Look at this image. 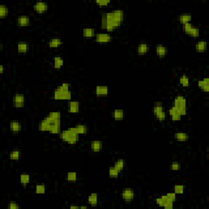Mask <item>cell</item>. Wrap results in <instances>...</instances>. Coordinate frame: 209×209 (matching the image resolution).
I'll use <instances>...</instances> for the list:
<instances>
[{
	"mask_svg": "<svg viewBox=\"0 0 209 209\" xmlns=\"http://www.w3.org/2000/svg\"><path fill=\"white\" fill-rule=\"evenodd\" d=\"M61 112L52 111L40 122L39 130L51 134L61 133Z\"/></svg>",
	"mask_w": 209,
	"mask_h": 209,
	"instance_id": "obj_1",
	"label": "cell"
},
{
	"mask_svg": "<svg viewBox=\"0 0 209 209\" xmlns=\"http://www.w3.org/2000/svg\"><path fill=\"white\" fill-rule=\"evenodd\" d=\"M106 24L104 29L107 32H113L116 29L120 27L124 20V12L120 9L113 10L108 13H102Z\"/></svg>",
	"mask_w": 209,
	"mask_h": 209,
	"instance_id": "obj_2",
	"label": "cell"
},
{
	"mask_svg": "<svg viewBox=\"0 0 209 209\" xmlns=\"http://www.w3.org/2000/svg\"><path fill=\"white\" fill-rule=\"evenodd\" d=\"M70 85L68 83H62L53 92V98L57 100H70L72 97Z\"/></svg>",
	"mask_w": 209,
	"mask_h": 209,
	"instance_id": "obj_3",
	"label": "cell"
},
{
	"mask_svg": "<svg viewBox=\"0 0 209 209\" xmlns=\"http://www.w3.org/2000/svg\"><path fill=\"white\" fill-rule=\"evenodd\" d=\"M173 106L179 111L181 116H185L187 114V100L184 96L178 95L174 98Z\"/></svg>",
	"mask_w": 209,
	"mask_h": 209,
	"instance_id": "obj_4",
	"label": "cell"
},
{
	"mask_svg": "<svg viewBox=\"0 0 209 209\" xmlns=\"http://www.w3.org/2000/svg\"><path fill=\"white\" fill-rule=\"evenodd\" d=\"M59 135H60V138L62 141L68 143L69 145H75L79 140V135L72 132L69 128L61 132Z\"/></svg>",
	"mask_w": 209,
	"mask_h": 209,
	"instance_id": "obj_5",
	"label": "cell"
},
{
	"mask_svg": "<svg viewBox=\"0 0 209 209\" xmlns=\"http://www.w3.org/2000/svg\"><path fill=\"white\" fill-rule=\"evenodd\" d=\"M122 199L126 203H131L135 199V191L132 188H125L121 194Z\"/></svg>",
	"mask_w": 209,
	"mask_h": 209,
	"instance_id": "obj_6",
	"label": "cell"
},
{
	"mask_svg": "<svg viewBox=\"0 0 209 209\" xmlns=\"http://www.w3.org/2000/svg\"><path fill=\"white\" fill-rule=\"evenodd\" d=\"M95 38H96V42L99 43H107L112 41V36L109 33H96Z\"/></svg>",
	"mask_w": 209,
	"mask_h": 209,
	"instance_id": "obj_7",
	"label": "cell"
},
{
	"mask_svg": "<svg viewBox=\"0 0 209 209\" xmlns=\"http://www.w3.org/2000/svg\"><path fill=\"white\" fill-rule=\"evenodd\" d=\"M13 105L16 108H23L25 106V96L21 93H17L13 97Z\"/></svg>",
	"mask_w": 209,
	"mask_h": 209,
	"instance_id": "obj_8",
	"label": "cell"
},
{
	"mask_svg": "<svg viewBox=\"0 0 209 209\" xmlns=\"http://www.w3.org/2000/svg\"><path fill=\"white\" fill-rule=\"evenodd\" d=\"M33 8V10L35 11L36 13L43 14L48 10V4L45 2H36Z\"/></svg>",
	"mask_w": 209,
	"mask_h": 209,
	"instance_id": "obj_9",
	"label": "cell"
},
{
	"mask_svg": "<svg viewBox=\"0 0 209 209\" xmlns=\"http://www.w3.org/2000/svg\"><path fill=\"white\" fill-rule=\"evenodd\" d=\"M69 129L71 130L72 132L78 134V135H84V134L87 133L88 131V126L85 125V124H77V125L74 126V127L69 128Z\"/></svg>",
	"mask_w": 209,
	"mask_h": 209,
	"instance_id": "obj_10",
	"label": "cell"
},
{
	"mask_svg": "<svg viewBox=\"0 0 209 209\" xmlns=\"http://www.w3.org/2000/svg\"><path fill=\"white\" fill-rule=\"evenodd\" d=\"M80 110V103L77 100H69L68 103V111L70 114H78Z\"/></svg>",
	"mask_w": 209,
	"mask_h": 209,
	"instance_id": "obj_11",
	"label": "cell"
},
{
	"mask_svg": "<svg viewBox=\"0 0 209 209\" xmlns=\"http://www.w3.org/2000/svg\"><path fill=\"white\" fill-rule=\"evenodd\" d=\"M9 129H10L11 132L13 134H18L21 132V129H22V126L19 121L17 120H12L9 124Z\"/></svg>",
	"mask_w": 209,
	"mask_h": 209,
	"instance_id": "obj_12",
	"label": "cell"
},
{
	"mask_svg": "<svg viewBox=\"0 0 209 209\" xmlns=\"http://www.w3.org/2000/svg\"><path fill=\"white\" fill-rule=\"evenodd\" d=\"M155 52L158 57L160 58H163L167 54V48L163 44H158L155 47Z\"/></svg>",
	"mask_w": 209,
	"mask_h": 209,
	"instance_id": "obj_13",
	"label": "cell"
},
{
	"mask_svg": "<svg viewBox=\"0 0 209 209\" xmlns=\"http://www.w3.org/2000/svg\"><path fill=\"white\" fill-rule=\"evenodd\" d=\"M95 93H96V96L98 97L107 96L109 93V88L107 86H96Z\"/></svg>",
	"mask_w": 209,
	"mask_h": 209,
	"instance_id": "obj_14",
	"label": "cell"
},
{
	"mask_svg": "<svg viewBox=\"0 0 209 209\" xmlns=\"http://www.w3.org/2000/svg\"><path fill=\"white\" fill-rule=\"evenodd\" d=\"M17 23L20 27H26V26H29L30 24V19L28 16L22 15L17 17Z\"/></svg>",
	"mask_w": 209,
	"mask_h": 209,
	"instance_id": "obj_15",
	"label": "cell"
},
{
	"mask_svg": "<svg viewBox=\"0 0 209 209\" xmlns=\"http://www.w3.org/2000/svg\"><path fill=\"white\" fill-rule=\"evenodd\" d=\"M150 50V46L146 43H140L137 46V54L139 56H145L146 55Z\"/></svg>",
	"mask_w": 209,
	"mask_h": 209,
	"instance_id": "obj_16",
	"label": "cell"
},
{
	"mask_svg": "<svg viewBox=\"0 0 209 209\" xmlns=\"http://www.w3.org/2000/svg\"><path fill=\"white\" fill-rule=\"evenodd\" d=\"M198 87L200 88L203 92H209V79L207 77L204 78L203 79L198 81Z\"/></svg>",
	"mask_w": 209,
	"mask_h": 209,
	"instance_id": "obj_17",
	"label": "cell"
},
{
	"mask_svg": "<svg viewBox=\"0 0 209 209\" xmlns=\"http://www.w3.org/2000/svg\"><path fill=\"white\" fill-rule=\"evenodd\" d=\"M168 114L171 116V119L172 121H180L181 119V115L179 113V111L174 106H171L168 110Z\"/></svg>",
	"mask_w": 209,
	"mask_h": 209,
	"instance_id": "obj_18",
	"label": "cell"
},
{
	"mask_svg": "<svg viewBox=\"0 0 209 209\" xmlns=\"http://www.w3.org/2000/svg\"><path fill=\"white\" fill-rule=\"evenodd\" d=\"M62 44H63L62 40H61L60 38H58V37H56V38H52V39L49 40L48 43V47H49L50 48H60Z\"/></svg>",
	"mask_w": 209,
	"mask_h": 209,
	"instance_id": "obj_19",
	"label": "cell"
},
{
	"mask_svg": "<svg viewBox=\"0 0 209 209\" xmlns=\"http://www.w3.org/2000/svg\"><path fill=\"white\" fill-rule=\"evenodd\" d=\"M174 137L177 141L180 142H186L190 139V136L186 132H176L174 134Z\"/></svg>",
	"mask_w": 209,
	"mask_h": 209,
	"instance_id": "obj_20",
	"label": "cell"
},
{
	"mask_svg": "<svg viewBox=\"0 0 209 209\" xmlns=\"http://www.w3.org/2000/svg\"><path fill=\"white\" fill-rule=\"evenodd\" d=\"M90 146H91V150H92L93 152H95V153L100 152L103 147L102 141H100V140H92V142H91Z\"/></svg>",
	"mask_w": 209,
	"mask_h": 209,
	"instance_id": "obj_21",
	"label": "cell"
},
{
	"mask_svg": "<svg viewBox=\"0 0 209 209\" xmlns=\"http://www.w3.org/2000/svg\"><path fill=\"white\" fill-rule=\"evenodd\" d=\"M88 203L92 207H96L98 204V195L96 193H92L88 197Z\"/></svg>",
	"mask_w": 209,
	"mask_h": 209,
	"instance_id": "obj_22",
	"label": "cell"
},
{
	"mask_svg": "<svg viewBox=\"0 0 209 209\" xmlns=\"http://www.w3.org/2000/svg\"><path fill=\"white\" fill-rule=\"evenodd\" d=\"M17 52H19L20 54H24L29 51V45L26 42H20L17 43Z\"/></svg>",
	"mask_w": 209,
	"mask_h": 209,
	"instance_id": "obj_23",
	"label": "cell"
},
{
	"mask_svg": "<svg viewBox=\"0 0 209 209\" xmlns=\"http://www.w3.org/2000/svg\"><path fill=\"white\" fill-rule=\"evenodd\" d=\"M113 118L115 121H122L124 119V111L122 109H115L113 112Z\"/></svg>",
	"mask_w": 209,
	"mask_h": 209,
	"instance_id": "obj_24",
	"label": "cell"
},
{
	"mask_svg": "<svg viewBox=\"0 0 209 209\" xmlns=\"http://www.w3.org/2000/svg\"><path fill=\"white\" fill-rule=\"evenodd\" d=\"M163 111H164V108H163V104L162 102H155L154 104V107H153V114L155 115V117H156L157 115H159V114L162 113Z\"/></svg>",
	"mask_w": 209,
	"mask_h": 209,
	"instance_id": "obj_25",
	"label": "cell"
},
{
	"mask_svg": "<svg viewBox=\"0 0 209 209\" xmlns=\"http://www.w3.org/2000/svg\"><path fill=\"white\" fill-rule=\"evenodd\" d=\"M64 65V60L60 56H57L53 58V67L56 69H61Z\"/></svg>",
	"mask_w": 209,
	"mask_h": 209,
	"instance_id": "obj_26",
	"label": "cell"
},
{
	"mask_svg": "<svg viewBox=\"0 0 209 209\" xmlns=\"http://www.w3.org/2000/svg\"><path fill=\"white\" fill-rule=\"evenodd\" d=\"M96 31L93 28H84L83 29V36L84 38H93L96 37Z\"/></svg>",
	"mask_w": 209,
	"mask_h": 209,
	"instance_id": "obj_27",
	"label": "cell"
},
{
	"mask_svg": "<svg viewBox=\"0 0 209 209\" xmlns=\"http://www.w3.org/2000/svg\"><path fill=\"white\" fill-rule=\"evenodd\" d=\"M30 181V176L27 173H21L20 175V182H21V186L24 187H26L29 184Z\"/></svg>",
	"mask_w": 209,
	"mask_h": 209,
	"instance_id": "obj_28",
	"label": "cell"
},
{
	"mask_svg": "<svg viewBox=\"0 0 209 209\" xmlns=\"http://www.w3.org/2000/svg\"><path fill=\"white\" fill-rule=\"evenodd\" d=\"M207 43L206 41H199L195 44V50L198 52H204L207 50Z\"/></svg>",
	"mask_w": 209,
	"mask_h": 209,
	"instance_id": "obj_29",
	"label": "cell"
},
{
	"mask_svg": "<svg viewBox=\"0 0 209 209\" xmlns=\"http://www.w3.org/2000/svg\"><path fill=\"white\" fill-rule=\"evenodd\" d=\"M192 20L191 15L189 14H182L179 16L178 17V21L181 25H185L186 23H190V21Z\"/></svg>",
	"mask_w": 209,
	"mask_h": 209,
	"instance_id": "obj_30",
	"label": "cell"
},
{
	"mask_svg": "<svg viewBox=\"0 0 209 209\" xmlns=\"http://www.w3.org/2000/svg\"><path fill=\"white\" fill-rule=\"evenodd\" d=\"M21 153L19 150H12L9 154V158H10L11 160H13V161H17V160H19L21 159Z\"/></svg>",
	"mask_w": 209,
	"mask_h": 209,
	"instance_id": "obj_31",
	"label": "cell"
},
{
	"mask_svg": "<svg viewBox=\"0 0 209 209\" xmlns=\"http://www.w3.org/2000/svg\"><path fill=\"white\" fill-rule=\"evenodd\" d=\"M179 83H180L181 85L184 88H187L190 86V78L188 75L186 74H183V75H181L180 79H179Z\"/></svg>",
	"mask_w": 209,
	"mask_h": 209,
	"instance_id": "obj_32",
	"label": "cell"
},
{
	"mask_svg": "<svg viewBox=\"0 0 209 209\" xmlns=\"http://www.w3.org/2000/svg\"><path fill=\"white\" fill-rule=\"evenodd\" d=\"M114 167L119 171V172H121L124 168L125 167V161H124V159H118L115 162V165Z\"/></svg>",
	"mask_w": 209,
	"mask_h": 209,
	"instance_id": "obj_33",
	"label": "cell"
},
{
	"mask_svg": "<svg viewBox=\"0 0 209 209\" xmlns=\"http://www.w3.org/2000/svg\"><path fill=\"white\" fill-rule=\"evenodd\" d=\"M9 10L6 5H0V18H5L8 16Z\"/></svg>",
	"mask_w": 209,
	"mask_h": 209,
	"instance_id": "obj_34",
	"label": "cell"
},
{
	"mask_svg": "<svg viewBox=\"0 0 209 209\" xmlns=\"http://www.w3.org/2000/svg\"><path fill=\"white\" fill-rule=\"evenodd\" d=\"M187 34H188L189 36H190V37H193V38H198V37H199V35H200V30H199V28L194 27V26H193L192 29H190V32H189Z\"/></svg>",
	"mask_w": 209,
	"mask_h": 209,
	"instance_id": "obj_35",
	"label": "cell"
},
{
	"mask_svg": "<svg viewBox=\"0 0 209 209\" xmlns=\"http://www.w3.org/2000/svg\"><path fill=\"white\" fill-rule=\"evenodd\" d=\"M78 179L77 173L75 171H70V172H68L66 175V180L69 182H74L76 181Z\"/></svg>",
	"mask_w": 209,
	"mask_h": 209,
	"instance_id": "obj_36",
	"label": "cell"
},
{
	"mask_svg": "<svg viewBox=\"0 0 209 209\" xmlns=\"http://www.w3.org/2000/svg\"><path fill=\"white\" fill-rule=\"evenodd\" d=\"M173 192L176 195H182L185 192V186L182 185H175L173 187Z\"/></svg>",
	"mask_w": 209,
	"mask_h": 209,
	"instance_id": "obj_37",
	"label": "cell"
},
{
	"mask_svg": "<svg viewBox=\"0 0 209 209\" xmlns=\"http://www.w3.org/2000/svg\"><path fill=\"white\" fill-rule=\"evenodd\" d=\"M119 171H118L116 168H115V167H110L109 168V176L110 178H117L119 177Z\"/></svg>",
	"mask_w": 209,
	"mask_h": 209,
	"instance_id": "obj_38",
	"label": "cell"
},
{
	"mask_svg": "<svg viewBox=\"0 0 209 209\" xmlns=\"http://www.w3.org/2000/svg\"><path fill=\"white\" fill-rule=\"evenodd\" d=\"M35 192L36 194H38V195L44 194V193L46 192V186H45V185H37V186H35Z\"/></svg>",
	"mask_w": 209,
	"mask_h": 209,
	"instance_id": "obj_39",
	"label": "cell"
},
{
	"mask_svg": "<svg viewBox=\"0 0 209 209\" xmlns=\"http://www.w3.org/2000/svg\"><path fill=\"white\" fill-rule=\"evenodd\" d=\"M96 4L99 7H106L110 3V0H96Z\"/></svg>",
	"mask_w": 209,
	"mask_h": 209,
	"instance_id": "obj_40",
	"label": "cell"
},
{
	"mask_svg": "<svg viewBox=\"0 0 209 209\" xmlns=\"http://www.w3.org/2000/svg\"><path fill=\"white\" fill-rule=\"evenodd\" d=\"M181 163L177 161H174L171 164V169L172 171H179L181 169Z\"/></svg>",
	"mask_w": 209,
	"mask_h": 209,
	"instance_id": "obj_41",
	"label": "cell"
},
{
	"mask_svg": "<svg viewBox=\"0 0 209 209\" xmlns=\"http://www.w3.org/2000/svg\"><path fill=\"white\" fill-rule=\"evenodd\" d=\"M155 118H156L157 120H158V121H159V122L165 121L166 118H167V114H166L165 111H163V112L159 114V115H157Z\"/></svg>",
	"mask_w": 209,
	"mask_h": 209,
	"instance_id": "obj_42",
	"label": "cell"
},
{
	"mask_svg": "<svg viewBox=\"0 0 209 209\" xmlns=\"http://www.w3.org/2000/svg\"><path fill=\"white\" fill-rule=\"evenodd\" d=\"M166 196L170 201H172V202H176V195L174 192H170L167 193L166 194Z\"/></svg>",
	"mask_w": 209,
	"mask_h": 209,
	"instance_id": "obj_43",
	"label": "cell"
},
{
	"mask_svg": "<svg viewBox=\"0 0 209 209\" xmlns=\"http://www.w3.org/2000/svg\"><path fill=\"white\" fill-rule=\"evenodd\" d=\"M8 207L9 209H19L20 205L17 203H16V202L11 201V202H9L8 205Z\"/></svg>",
	"mask_w": 209,
	"mask_h": 209,
	"instance_id": "obj_44",
	"label": "cell"
},
{
	"mask_svg": "<svg viewBox=\"0 0 209 209\" xmlns=\"http://www.w3.org/2000/svg\"><path fill=\"white\" fill-rule=\"evenodd\" d=\"M193 25L191 23H186L185 25H183V31L187 34V33L190 32V30L192 29Z\"/></svg>",
	"mask_w": 209,
	"mask_h": 209,
	"instance_id": "obj_45",
	"label": "cell"
},
{
	"mask_svg": "<svg viewBox=\"0 0 209 209\" xmlns=\"http://www.w3.org/2000/svg\"><path fill=\"white\" fill-rule=\"evenodd\" d=\"M173 206H174V202H171V201L169 200L164 203L163 207L166 209H172L173 208Z\"/></svg>",
	"mask_w": 209,
	"mask_h": 209,
	"instance_id": "obj_46",
	"label": "cell"
},
{
	"mask_svg": "<svg viewBox=\"0 0 209 209\" xmlns=\"http://www.w3.org/2000/svg\"><path fill=\"white\" fill-rule=\"evenodd\" d=\"M155 203H156V204L159 205V207H163V205H164V201H163V199L162 197H159V198H157V199H155Z\"/></svg>",
	"mask_w": 209,
	"mask_h": 209,
	"instance_id": "obj_47",
	"label": "cell"
},
{
	"mask_svg": "<svg viewBox=\"0 0 209 209\" xmlns=\"http://www.w3.org/2000/svg\"><path fill=\"white\" fill-rule=\"evenodd\" d=\"M3 73H4V67L3 65H0V74H3Z\"/></svg>",
	"mask_w": 209,
	"mask_h": 209,
	"instance_id": "obj_48",
	"label": "cell"
},
{
	"mask_svg": "<svg viewBox=\"0 0 209 209\" xmlns=\"http://www.w3.org/2000/svg\"><path fill=\"white\" fill-rule=\"evenodd\" d=\"M70 209H79L80 207L79 206H74V205H71L70 207H69Z\"/></svg>",
	"mask_w": 209,
	"mask_h": 209,
	"instance_id": "obj_49",
	"label": "cell"
},
{
	"mask_svg": "<svg viewBox=\"0 0 209 209\" xmlns=\"http://www.w3.org/2000/svg\"><path fill=\"white\" fill-rule=\"evenodd\" d=\"M80 208H88L87 206H80Z\"/></svg>",
	"mask_w": 209,
	"mask_h": 209,
	"instance_id": "obj_50",
	"label": "cell"
}]
</instances>
